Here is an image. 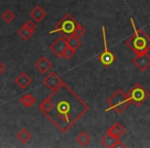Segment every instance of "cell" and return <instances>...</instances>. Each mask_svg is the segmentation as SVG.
Segmentation results:
<instances>
[{
	"instance_id": "8fae6325",
	"label": "cell",
	"mask_w": 150,
	"mask_h": 148,
	"mask_svg": "<svg viewBox=\"0 0 150 148\" xmlns=\"http://www.w3.org/2000/svg\"><path fill=\"white\" fill-rule=\"evenodd\" d=\"M35 67L41 74H46V73L52 69V63L50 62L46 57H41V58H39V60L35 63Z\"/></svg>"
},
{
	"instance_id": "9a60e30c",
	"label": "cell",
	"mask_w": 150,
	"mask_h": 148,
	"mask_svg": "<svg viewBox=\"0 0 150 148\" xmlns=\"http://www.w3.org/2000/svg\"><path fill=\"white\" fill-rule=\"evenodd\" d=\"M20 103L26 108H29V107H32L36 103V98L31 94H26L23 97H21Z\"/></svg>"
},
{
	"instance_id": "4fadbf2b",
	"label": "cell",
	"mask_w": 150,
	"mask_h": 148,
	"mask_svg": "<svg viewBox=\"0 0 150 148\" xmlns=\"http://www.w3.org/2000/svg\"><path fill=\"white\" fill-rule=\"evenodd\" d=\"M108 133H110L111 135H113L116 138H120L127 133V130L125 129L122 125L120 123H115L114 125H112L108 129Z\"/></svg>"
},
{
	"instance_id": "52a82bcc",
	"label": "cell",
	"mask_w": 150,
	"mask_h": 148,
	"mask_svg": "<svg viewBox=\"0 0 150 148\" xmlns=\"http://www.w3.org/2000/svg\"><path fill=\"white\" fill-rule=\"evenodd\" d=\"M68 44H67V39H65L64 36L57 38L54 42L50 45V50L58 57L59 59L63 58V54H64L65 50L67 48Z\"/></svg>"
},
{
	"instance_id": "2e32d148",
	"label": "cell",
	"mask_w": 150,
	"mask_h": 148,
	"mask_svg": "<svg viewBox=\"0 0 150 148\" xmlns=\"http://www.w3.org/2000/svg\"><path fill=\"white\" fill-rule=\"evenodd\" d=\"M91 140H92L91 136L84 131L79 133L76 136V142H77L80 146H86L91 142Z\"/></svg>"
},
{
	"instance_id": "603a6c76",
	"label": "cell",
	"mask_w": 150,
	"mask_h": 148,
	"mask_svg": "<svg viewBox=\"0 0 150 148\" xmlns=\"http://www.w3.org/2000/svg\"><path fill=\"white\" fill-rule=\"evenodd\" d=\"M24 25H25L26 27H27L29 30H31L32 32L35 31V29H36V24L34 23L33 21H27L25 24H24Z\"/></svg>"
},
{
	"instance_id": "ba28073f",
	"label": "cell",
	"mask_w": 150,
	"mask_h": 148,
	"mask_svg": "<svg viewBox=\"0 0 150 148\" xmlns=\"http://www.w3.org/2000/svg\"><path fill=\"white\" fill-rule=\"evenodd\" d=\"M62 78L58 75V73L54 71H50L47 75L44 77L43 79V84L50 91L52 92L54 90H56L57 88H59V86L62 82Z\"/></svg>"
},
{
	"instance_id": "e0dca14e",
	"label": "cell",
	"mask_w": 150,
	"mask_h": 148,
	"mask_svg": "<svg viewBox=\"0 0 150 148\" xmlns=\"http://www.w3.org/2000/svg\"><path fill=\"white\" fill-rule=\"evenodd\" d=\"M32 138V135L28 130L26 129H22L18 132L17 134V139L19 140L21 143H27L30 139Z\"/></svg>"
},
{
	"instance_id": "d4e9b609",
	"label": "cell",
	"mask_w": 150,
	"mask_h": 148,
	"mask_svg": "<svg viewBox=\"0 0 150 148\" xmlns=\"http://www.w3.org/2000/svg\"><path fill=\"white\" fill-rule=\"evenodd\" d=\"M117 147L125 148V147H127V145H125V143H122V142L120 141V139H118V140H117V142H116V144H115V147L114 148H117Z\"/></svg>"
},
{
	"instance_id": "cb8c5ba5",
	"label": "cell",
	"mask_w": 150,
	"mask_h": 148,
	"mask_svg": "<svg viewBox=\"0 0 150 148\" xmlns=\"http://www.w3.org/2000/svg\"><path fill=\"white\" fill-rule=\"evenodd\" d=\"M5 71H6V66L2 62H0V75H2Z\"/></svg>"
},
{
	"instance_id": "7402d4cb",
	"label": "cell",
	"mask_w": 150,
	"mask_h": 148,
	"mask_svg": "<svg viewBox=\"0 0 150 148\" xmlns=\"http://www.w3.org/2000/svg\"><path fill=\"white\" fill-rule=\"evenodd\" d=\"M84 34H86V30H84V28L82 27L79 23H78L77 26H76V28H75V31H74V34H73V35H75L76 37L80 38V37H82Z\"/></svg>"
},
{
	"instance_id": "277c9868",
	"label": "cell",
	"mask_w": 150,
	"mask_h": 148,
	"mask_svg": "<svg viewBox=\"0 0 150 148\" xmlns=\"http://www.w3.org/2000/svg\"><path fill=\"white\" fill-rule=\"evenodd\" d=\"M77 22L71 15L67 13L64 16L62 20L56 25L54 29L50 31V33H61L64 37H70L74 34L75 28L77 26Z\"/></svg>"
},
{
	"instance_id": "ffe728a7",
	"label": "cell",
	"mask_w": 150,
	"mask_h": 148,
	"mask_svg": "<svg viewBox=\"0 0 150 148\" xmlns=\"http://www.w3.org/2000/svg\"><path fill=\"white\" fill-rule=\"evenodd\" d=\"M2 19H3V21L6 22V23H11V22L16 19V15L11 9H6V11L2 13Z\"/></svg>"
},
{
	"instance_id": "9c48e42d",
	"label": "cell",
	"mask_w": 150,
	"mask_h": 148,
	"mask_svg": "<svg viewBox=\"0 0 150 148\" xmlns=\"http://www.w3.org/2000/svg\"><path fill=\"white\" fill-rule=\"evenodd\" d=\"M132 63L140 71H146L150 67V56L148 55V52L136 55L135 58H133V60H132Z\"/></svg>"
},
{
	"instance_id": "44dd1931",
	"label": "cell",
	"mask_w": 150,
	"mask_h": 148,
	"mask_svg": "<svg viewBox=\"0 0 150 148\" xmlns=\"http://www.w3.org/2000/svg\"><path fill=\"white\" fill-rule=\"evenodd\" d=\"M75 52H76V50L70 47V46H67V48L65 50L64 54H63V58H64L65 60H70V59L73 58V56L75 55Z\"/></svg>"
},
{
	"instance_id": "3957f363",
	"label": "cell",
	"mask_w": 150,
	"mask_h": 148,
	"mask_svg": "<svg viewBox=\"0 0 150 148\" xmlns=\"http://www.w3.org/2000/svg\"><path fill=\"white\" fill-rule=\"evenodd\" d=\"M106 103L108 105V108L105 109L106 112L107 111L114 110L116 113L120 114L129 106V104L132 102L129 94L125 93L121 89H118L107 99Z\"/></svg>"
},
{
	"instance_id": "484cf974",
	"label": "cell",
	"mask_w": 150,
	"mask_h": 148,
	"mask_svg": "<svg viewBox=\"0 0 150 148\" xmlns=\"http://www.w3.org/2000/svg\"><path fill=\"white\" fill-rule=\"evenodd\" d=\"M149 40H150V35H149Z\"/></svg>"
},
{
	"instance_id": "7a4b0ae2",
	"label": "cell",
	"mask_w": 150,
	"mask_h": 148,
	"mask_svg": "<svg viewBox=\"0 0 150 148\" xmlns=\"http://www.w3.org/2000/svg\"><path fill=\"white\" fill-rule=\"evenodd\" d=\"M131 24L133 26L134 33L131 37L125 40V44L135 52L136 55L146 54L150 50L149 36L142 29L137 28L133 18H131Z\"/></svg>"
},
{
	"instance_id": "5b68a950",
	"label": "cell",
	"mask_w": 150,
	"mask_h": 148,
	"mask_svg": "<svg viewBox=\"0 0 150 148\" xmlns=\"http://www.w3.org/2000/svg\"><path fill=\"white\" fill-rule=\"evenodd\" d=\"M129 96L134 105L140 106L149 98V93L144 89L143 86H141V84H136L129 92Z\"/></svg>"
},
{
	"instance_id": "ac0fdd59",
	"label": "cell",
	"mask_w": 150,
	"mask_h": 148,
	"mask_svg": "<svg viewBox=\"0 0 150 148\" xmlns=\"http://www.w3.org/2000/svg\"><path fill=\"white\" fill-rule=\"evenodd\" d=\"M67 44H68V46H70V47L74 48V50H77V48L81 45V40H80V38L76 37L75 35H72L67 38Z\"/></svg>"
},
{
	"instance_id": "30bf717a",
	"label": "cell",
	"mask_w": 150,
	"mask_h": 148,
	"mask_svg": "<svg viewBox=\"0 0 150 148\" xmlns=\"http://www.w3.org/2000/svg\"><path fill=\"white\" fill-rule=\"evenodd\" d=\"M15 84L22 90H26L32 84V79L29 74L26 72H20L18 76L15 78Z\"/></svg>"
},
{
	"instance_id": "d6986e66",
	"label": "cell",
	"mask_w": 150,
	"mask_h": 148,
	"mask_svg": "<svg viewBox=\"0 0 150 148\" xmlns=\"http://www.w3.org/2000/svg\"><path fill=\"white\" fill-rule=\"evenodd\" d=\"M34 32H32L31 30H29L27 27H26L25 25L22 26L21 28H20L19 30H18V34H19L20 36H21L22 38H23L24 40H29L30 38L32 37V35H33Z\"/></svg>"
},
{
	"instance_id": "7c38bea8",
	"label": "cell",
	"mask_w": 150,
	"mask_h": 148,
	"mask_svg": "<svg viewBox=\"0 0 150 148\" xmlns=\"http://www.w3.org/2000/svg\"><path fill=\"white\" fill-rule=\"evenodd\" d=\"M47 13L46 11L42 8L40 5H36L31 11H30V18L32 20H34V22L36 23H40L43 19H45Z\"/></svg>"
},
{
	"instance_id": "8992f818",
	"label": "cell",
	"mask_w": 150,
	"mask_h": 148,
	"mask_svg": "<svg viewBox=\"0 0 150 148\" xmlns=\"http://www.w3.org/2000/svg\"><path fill=\"white\" fill-rule=\"evenodd\" d=\"M102 34H103V42H104V50L99 55L98 60L99 62L102 63L104 66H110L113 64L115 60V57L110 50H108V46H107V39H106V29L103 26L102 27Z\"/></svg>"
},
{
	"instance_id": "4316f807",
	"label": "cell",
	"mask_w": 150,
	"mask_h": 148,
	"mask_svg": "<svg viewBox=\"0 0 150 148\" xmlns=\"http://www.w3.org/2000/svg\"></svg>"
},
{
	"instance_id": "6da1fadb",
	"label": "cell",
	"mask_w": 150,
	"mask_h": 148,
	"mask_svg": "<svg viewBox=\"0 0 150 148\" xmlns=\"http://www.w3.org/2000/svg\"><path fill=\"white\" fill-rule=\"evenodd\" d=\"M38 110L59 130L66 134L88 110V104L65 81L39 105Z\"/></svg>"
},
{
	"instance_id": "5bb4252c",
	"label": "cell",
	"mask_w": 150,
	"mask_h": 148,
	"mask_svg": "<svg viewBox=\"0 0 150 148\" xmlns=\"http://www.w3.org/2000/svg\"><path fill=\"white\" fill-rule=\"evenodd\" d=\"M119 138H116L114 137L113 135H111L110 133L107 132L104 136L102 137L101 139V144H102L104 147H107V148H114L115 147V144H116L117 140Z\"/></svg>"
}]
</instances>
